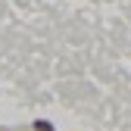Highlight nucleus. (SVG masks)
<instances>
[{
    "label": "nucleus",
    "mask_w": 131,
    "mask_h": 131,
    "mask_svg": "<svg viewBox=\"0 0 131 131\" xmlns=\"http://www.w3.org/2000/svg\"><path fill=\"white\" fill-rule=\"evenodd\" d=\"M35 128H38V131H56L50 122H44V119H38V122H35Z\"/></svg>",
    "instance_id": "1"
}]
</instances>
